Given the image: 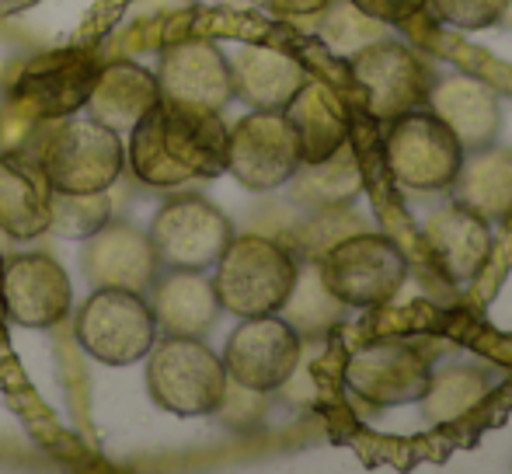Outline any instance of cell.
<instances>
[{
  "instance_id": "8992f818",
  "label": "cell",
  "mask_w": 512,
  "mask_h": 474,
  "mask_svg": "<svg viewBox=\"0 0 512 474\" xmlns=\"http://www.w3.org/2000/svg\"><path fill=\"white\" fill-rule=\"evenodd\" d=\"M161 269L209 272L234 237V220L199 192H182L161 203L147 227Z\"/></svg>"
},
{
  "instance_id": "7c38bea8",
  "label": "cell",
  "mask_w": 512,
  "mask_h": 474,
  "mask_svg": "<svg viewBox=\"0 0 512 474\" xmlns=\"http://www.w3.org/2000/svg\"><path fill=\"white\" fill-rule=\"evenodd\" d=\"M102 60L88 49H53L21 67L11 95L39 119H67L84 109Z\"/></svg>"
},
{
  "instance_id": "e0dca14e",
  "label": "cell",
  "mask_w": 512,
  "mask_h": 474,
  "mask_svg": "<svg viewBox=\"0 0 512 474\" xmlns=\"http://www.w3.org/2000/svg\"><path fill=\"white\" fill-rule=\"evenodd\" d=\"M422 241L450 283H474L495 248L492 224L460 203H446L422 220Z\"/></svg>"
},
{
  "instance_id": "277c9868",
  "label": "cell",
  "mask_w": 512,
  "mask_h": 474,
  "mask_svg": "<svg viewBox=\"0 0 512 474\" xmlns=\"http://www.w3.org/2000/svg\"><path fill=\"white\" fill-rule=\"evenodd\" d=\"M39 168L56 192H108L126 168L122 133L98 119H53L42 143Z\"/></svg>"
},
{
  "instance_id": "83f0119b",
  "label": "cell",
  "mask_w": 512,
  "mask_h": 474,
  "mask_svg": "<svg viewBox=\"0 0 512 474\" xmlns=\"http://www.w3.org/2000/svg\"><path fill=\"white\" fill-rule=\"evenodd\" d=\"M279 314H283L300 335H321L328 325L342 321L345 307L324 290L321 279H317V265L310 262V265H300L297 286H293L290 300H286V307Z\"/></svg>"
},
{
  "instance_id": "6da1fadb",
  "label": "cell",
  "mask_w": 512,
  "mask_h": 474,
  "mask_svg": "<svg viewBox=\"0 0 512 474\" xmlns=\"http://www.w3.org/2000/svg\"><path fill=\"white\" fill-rule=\"evenodd\" d=\"M300 276V258L265 234H234L213 265L216 300L234 318L279 314Z\"/></svg>"
},
{
  "instance_id": "9a60e30c",
  "label": "cell",
  "mask_w": 512,
  "mask_h": 474,
  "mask_svg": "<svg viewBox=\"0 0 512 474\" xmlns=\"http://www.w3.org/2000/svg\"><path fill=\"white\" fill-rule=\"evenodd\" d=\"M157 140L182 182L220 178L227 171V122L220 112L189 105H157Z\"/></svg>"
},
{
  "instance_id": "3957f363",
  "label": "cell",
  "mask_w": 512,
  "mask_h": 474,
  "mask_svg": "<svg viewBox=\"0 0 512 474\" xmlns=\"http://www.w3.org/2000/svg\"><path fill=\"white\" fill-rule=\"evenodd\" d=\"M227 391L223 359L206 346V339L164 335L147 353V394L161 412L199 419L213 415Z\"/></svg>"
},
{
  "instance_id": "7402d4cb",
  "label": "cell",
  "mask_w": 512,
  "mask_h": 474,
  "mask_svg": "<svg viewBox=\"0 0 512 474\" xmlns=\"http://www.w3.org/2000/svg\"><path fill=\"white\" fill-rule=\"evenodd\" d=\"M446 192L453 203L467 206L471 213L485 217L488 224H502L512 217V150L509 147H481L464 154L457 178Z\"/></svg>"
},
{
  "instance_id": "d4e9b609",
  "label": "cell",
  "mask_w": 512,
  "mask_h": 474,
  "mask_svg": "<svg viewBox=\"0 0 512 474\" xmlns=\"http://www.w3.org/2000/svg\"><path fill=\"white\" fill-rule=\"evenodd\" d=\"M283 112L297 129L300 154H304L307 164L324 161V157H331L338 147L349 143V119H345L338 98L324 84L307 81Z\"/></svg>"
},
{
  "instance_id": "ba28073f",
  "label": "cell",
  "mask_w": 512,
  "mask_h": 474,
  "mask_svg": "<svg viewBox=\"0 0 512 474\" xmlns=\"http://www.w3.org/2000/svg\"><path fill=\"white\" fill-rule=\"evenodd\" d=\"M304 164L300 136L286 112L251 109L227 129V171L251 192H276Z\"/></svg>"
},
{
  "instance_id": "52a82bcc",
  "label": "cell",
  "mask_w": 512,
  "mask_h": 474,
  "mask_svg": "<svg viewBox=\"0 0 512 474\" xmlns=\"http://www.w3.org/2000/svg\"><path fill=\"white\" fill-rule=\"evenodd\" d=\"M391 178L408 192H446L464 164V147L429 109H411L391 119L384 140Z\"/></svg>"
},
{
  "instance_id": "e575fe53",
  "label": "cell",
  "mask_w": 512,
  "mask_h": 474,
  "mask_svg": "<svg viewBox=\"0 0 512 474\" xmlns=\"http://www.w3.org/2000/svg\"><path fill=\"white\" fill-rule=\"evenodd\" d=\"M502 25H512V0H509V11H506V18H502Z\"/></svg>"
},
{
  "instance_id": "7a4b0ae2",
  "label": "cell",
  "mask_w": 512,
  "mask_h": 474,
  "mask_svg": "<svg viewBox=\"0 0 512 474\" xmlns=\"http://www.w3.org/2000/svg\"><path fill=\"white\" fill-rule=\"evenodd\" d=\"M314 265L321 286L345 311H366V307L387 304L408 279L405 251L377 231L338 237L317 255Z\"/></svg>"
},
{
  "instance_id": "603a6c76",
  "label": "cell",
  "mask_w": 512,
  "mask_h": 474,
  "mask_svg": "<svg viewBox=\"0 0 512 474\" xmlns=\"http://www.w3.org/2000/svg\"><path fill=\"white\" fill-rule=\"evenodd\" d=\"M49 192L39 164L0 157V231L14 241L49 234Z\"/></svg>"
},
{
  "instance_id": "5bb4252c",
  "label": "cell",
  "mask_w": 512,
  "mask_h": 474,
  "mask_svg": "<svg viewBox=\"0 0 512 474\" xmlns=\"http://www.w3.org/2000/svg\"><path fill=\"white\" fill-rule=\"evenodd\" d=\"M0 297L14 325L56 328L74 307V286H70L67 269L53 255L32 251V255H14L4 265Z\"/></svg>"
},
{
  "instance_id": "f1b7e54d",
  "label": "cell",
  "mask_w": 512,
  "mask_h": 474,
  "mask_svg": "<svg viewBox=\"0 0 512 474\" xmlns=\"http://www.w3.org/2000/svg\"><path fill=\"white\" fill-rule=\"evenodd\" d=\"M126 164L133 168V175L150 189H182V175L168 164L157 140V109L150 116H143L129 129V147H126Z\"/></svg>"
},
{
  "instance_id": "4dcf8cb0",
  "label": "cell",
  "mask_w": 512,
  "mask_h": 474,
  "mask_svg": "<svg viewBox=\"0 0 512 474\" xmlns=\"http://www.w3.org/2000/svg\"><path fill=\"white\" fill-rule=\"evenodd\" d=\"M432 14L460 32H485L502 25L509 11V0H429Z\"/></svg>"
},
{
  "instance_id": "836d02e7",
  "label": "cell",
  "mask_w": 512,
  "mask_h": 474,
  "mask_svg": "<svg viewBox=\"0 0 512 474\" xmlns=\"http://www.w3.org/2000/svg\"><path fill=\"white\" fill-rule=\"evenodd\" d=\"M39 0H0V18H11V14L32 11Z\"/></svg>"
},
{
  "instance_id": "ac0fdd59",
  "label": "cell",
  "mask_w": 512,
  "mask_h": 474,
  "mask_svg": "<svg viewBox=\"0 0 512 474\" xmlns=\"http://www.w3.org/2000/svg\"><path fill=\"white\" fill-rule=\"evenodd\" d=\"M425 109L464 147V154L492 147L502 129V102L488 81L474 74H446L429 84Z\"/></svg>"
},
{
  "instance_id": "5b68a950",
  "label": "cell",
  "mask_w": 512,
  "mask_h": 474,
  "mask_svg": "<svg viewBox=\"0 0 512 474\" xmlns=\"http://www.w3.org/2000/svg\"><path fill=\"white\" fill-rule=\"evenodd\" d=\"M74 335L91 359L105 366H133L157 342V321L147 304V293L98 286L81 307H77Z\"/></svg>"
},
{
  "instance_id": "484cf974",
  "label": "cell",
  "mask_w": 512,
  "mask_h": 474,
  "mask_svg": "<svg viewBox=\"0 0 512 474\" xmlns=\"http://www.w3.org/2000/svg\"><path fill=\"white\" fill-rule=\"evenodd\" d=\"M488 394H492V373L485 366L450 363L443 370H432V380L422 398H418V405H422L425 422L443 426V422L474 412Z\"/></svg>"
},
{
  "instance_id": "cb8c5ba5",
  "label": "cell",
  "mask_w": 512,
  "mask_h": 474,
  "mask_svg": "<svg viewBox=\"0 0 512 474\" xmlns=\"http://www.w3.org/2000/svg\"><path fill=\"white\" fill-rule=\"evenodd\" d=\"M286 185H290L293 203L317 213H331L356 203L359 192H363V171H359L352 147L345 143L324 161H304Z\"/></svg>"
},
{
  "instance_id": "4fadbf2b",
  "label": "cell",
  "mask_w": 512,
  "mask_h": 474,
  "mask_svg": "<svg viewBox=\"0 0 512 474\" xmlns=\"http://www.w3.org/2000/svg\"><path fill=\"white\" fill-rule=\"evenodd\" d=\"M157 84H161V102L171 105L223 112L234 102L230 60L209 39L171 42L161 53V63H157Z\"/></svg>"
},
{
  "instance_id": "f546056e",
  "label": "cell",
  "mask_w": 512,
  "mask_h": 474,
  "mask_svg": "<svg viewBox=\"0 0 512 474\" xmlns=\"http://www.w3.org/2000/svg\"><path fill=\"white\" fill-rule=\"evenodd\" d=\"M49 126H53V119H39L28 105L7 95L0 102V157H18V161L39 164Z\"/></svg>"
},
{
  "instance_id": "2e32d148",
  "label": "cell",
  "mask_w": 512,
  "mask_h": 474,
  "mask_svg": "<svg viewBox=\"0 0 512 474\" xmlns=\"http://www.w3.org/2000/svg\"><path fill=\"white\" fill-rule=\"evenodd\" d=\"M81 272L91 286H115V290L147 293L161 272L150 234L122 220H108L102 231L84 237Z\"/></svg>"
},
{
  "instance_id": "d6986e66",
  "label": "cell",
  "mask_w": 512,
  "mask_h": 474,
  "mask_svg": "<svg viewBox=\"0 0 512 474\" xmlns=\"http://www.w3.org/2000/svg\"><path fill=\"white\" fill-rule=\"evenodd\" d=\"M150 311H154L157 332L161 335H189V339H206L213 332L216 318L223 314L216 300L213 279L206 272L192 269H161L150 283Z\"/></svg>"
},
{
  "instance_id": "4316f807",
  "label": "cell",
  "mask_w": 512,
  "mask_h": 474,
  "mask_svg": "<svg viewBox=\"0 0 512 474\" xmlns=\"http://www.w3.org/2000/svg\"><path fill=\"white\" fill-rule=\"evenodd\" d=\"M112 220L108 192H49V231L67 241H84Z\"/></svg>"
},
{
  "instance_id": "d6a6232c",
  "label": "cell",
  "mask_w": 512,
  "mask_h": 474,
  "mask_svg": "<svg viewBox=\"0 0 512 474\" xmlns=\"http://www.w3.org/2000/svg\"><path fill=\"white\" fill-rule=\"evenodd\" d=\"M258 11L272 14V18L300 21V18H321L331 7V0H251Z\"/></svg>"
},
{
  "instance_id": "44dd1931",
  "label": "cell",
  "mask_w": 512,
  "mask_h": 474,
  "mask_svg": "<svg viewBox=\"0 0 512 474\" xmlns=\"http://www.w3.org/2000/svg\"><path fill=\"white\" fill-rule=\"evenodd\" d=\"M230 74H234V98L251 109L272 112H283L310 81L307 67L272 46H241L230 60Z\"/></svg>"
},
{
  "instance_id": "ffe728a7",
  "label": "cell",
  "mask_w": 512,
  "mask_h": 474,
  "mask_svg": "<svg viewBox=\"0 0 512 474\" xmlns=\"http://www.w3.org/2000/svg\"><path fill=\"white\" fill-rule=\"evenodd\" d=\"M157 105H161V84H157L154 70L133 60H112L102 63L84 109L91 119L105 122L115 133H129Z\"/></svg>"
},
{
  "instance_id": "9c48e42d",
  "label": "cell",
  "mask_w": 512,
  "mask_h": 474,
  "mask_svg": "<svg viewBox=\"0 0 512 474\" xmlns=\"http://www.w3.org/2000/svg\"><path fill=\"white\" fill-rule=\"evenodd\" d=\"M220 359L227 380H234V384L262 394L283 391L300 370L304 335L279 314L241 318V325L230 332Z\"/></svg>"
},
{
  "instance_id": "30bf717a",
  "label": "cell",
  "mask_w": 512,
  "mask_h": 474,
  "mask_svg": "<svg viewBox=\"0 0 512 474\" xmlns=\"http://www.w3.org/2000/svg\"><path fill=\"white\" fill-rule=\"evenodd\" d=\"M356 88L363 91L366 112L380 122H391L411 109H422L429 95V70L398 39H373L349 56Z\"/></svg>"
},
{
  "instance_id": "1f68e13d",
  "label": "cell",
  "mask_w": 512,
  "mask_h": 474,
  "mask_svg": "<svg viewBox=\"0 0 512 474\" xmlns=\"http://www.w3.org/2000/svg\"><path fill=\"white\" fill-rule=\"evenodd\" d=\"M349 4L377 25H408L429 7V0H349Z\"/></svg>"
},
{
  "instance_id": "8fae6325",
  "label": "cell",
  "mask_w": 512,
  "mask_h": 474,
  "mask_svg": "<svg viewBox=\"0 0 512 474\" xmlns=\"http://www.w3.org/2000/svg\"><path fill=\"white\" fill-rule=\"evenodd\" d=\"M432 380V363L405 339H377L345 363V387L373 408L418 405Z\"/></svg>"
}]
</instances>
